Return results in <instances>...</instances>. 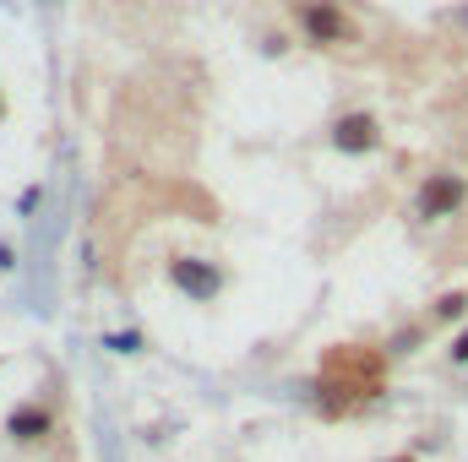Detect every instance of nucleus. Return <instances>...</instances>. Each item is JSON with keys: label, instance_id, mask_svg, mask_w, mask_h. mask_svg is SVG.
Here are the masks:
<instances>
[{"label": "nucleus", "instance_id": "4", "mask_svg": "<svg viewBox=\"0 0 468 462\" xmlns=\"http://www.w3.org/2000/svg\"><path fill=\"white\" fill-rule=\"evenodd\" d=\"M169 278H175L191 299H218V294H224V272L207 267V261H197V256H180V261L169 267Z\"/></svg>", "mask_w": 468, "mask_h": 462}, {"label": "nucleus", "instance_id": "9", "mask_svg": "<svg viewBox=\"0 0 468 462\" xmlns=\"http://www.w3.org/2000/svg\"><path fill=\"white\" fill-rule=\"evenodd\" d=\"M0 115H5V99H0Z\"/></svg>", "mask_w": 468, "mask_h": 462}, {"label": "nucleus", "instance_id": "1", "mask_svg": "<svg viewBox=\"0 0 468 462\" xmlns=\"http://www.w3.org/2000/svg\"><path fill=\"white\" fill-rule=\"evenodd\" d=\"M289 11H294L305 44H316V49H354L359 44V22L349 16L344 0H289Z\"/></svg>", "mask_w": 468, "mask_h": 462}, {"label": "nucleus", "instance_id": "7", "mask_svg": "<svg viewBox=\"0 0 468 462\" xmlns=\"http://www.w3.org/2000/svg\"><path fill=\"white\" fill-rule=\"evenodd\" d=\"M447 359H452V364H468V332H458V338H452V348H447Z\"/></svg>", "mask_w": 468, "mask_h": 462}, {"label": "nucleus", "instance_id": "2", "mask_svg": "<svg viewBox=\"0 0 468 462\" xmlns=\"http://www.w3.org/2000/svg\"><path fill=\"white\" fill-rule=\"evenodd\" d=\"M463 202H468V180L458 169H436V174H425V185H420V196H414V218H420V224H441V218H452Z\"/></svg>", "mask_w": 468, "mask_h": 462}, {"label": "nucleus", "instance_id": "8", "mask_svg": "<svg viewBox=\"0 0 468 462\" xmlns=\"http://www.w3.org/2000/svg\"><path fill=\"white\" fill-rule=\"evenodd\" d=\"M392 462H414V457H392Z\"/></svg>", "mask_w": 468, "mask_h": 462}, {"label": "nucleus", "instance_id": "3", "mask_svg": "<svg viewBox=\"0 0 468 462\" xmlns=\"http://www.w3.org/2000/svg\"><path fill=\"white\" fill-rule=\"evenodd\" d=\"M5 436H11V446H38V441H49V436H55V408H49V403H16V408L5 414Z\"/></svg>", "mask_w": 468, "mask_h": 462}, {"label": "nucleus", "instance_id": "6", "mask_svg": "<svg viewBox=\"0 0 468 462\" xmlns=\"http://www.w3.org/2000/svg\"><path fill=\"white\" fill-rule=\"evenodd\" d=\"M468 310V294H441L436 299V321H452V316H463Z\"/></svg>", "mask_w": 468, "mask_h": 462}, {"label": "nucleus", "instance_id": "5", "mask_svg": "<svg viewBox=\"0 0 468 462\" xmlns=\"http://www.w3.org/2000/svg\"><path fill=\"white\" fill-rule=\"evenodd\" d=\"M333 147H338V152H376V147H381V120L365 115V110L344 115L333 125Z\"/></svg>", "mask_w": 468, "mask_h": 462}]
</instances>
